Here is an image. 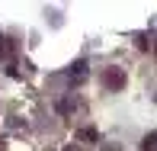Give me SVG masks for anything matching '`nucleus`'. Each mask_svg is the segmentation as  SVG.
Wrapping results in <instances>:
<instances>
[{
	"instance_id": "f257e3e1",
	"label": "nucleus",
	"mask_w": 157,
	"mask_h": 151,
	"mask_svg": "<svg viewBox=\"0 0 157 151\" xmlns=\"http://www.w3.org/2000/svg\"><path fill=\"white\" fill-rule=\"evenodd\" d=\"M103 84H106L109 90H122V87H125V71H122V68H106V71H103Z\"/></svg>"
},
{
	"instance_id": "f03ea898",
	"label": "nucleus",
	"mask_w": 157,
	"mask_h": 151,
	"mask_svg": "<svg viewBox=\"0 0 157 151\" xmlns=\"http://www.w3.org/2000/svg\"><path fill=\"white\" fill-rule=\"evenodd\" d=\"M67 74H71V77H77V81H83V77H87V61H74Z\"/></svg>"
},
{
	"instance_id": "7ed1b4c3",
	"label": "nucleus",
	"mask_w": 157,
	"mask_h": 151,
	"mask_svg": "<svg viewBox=\"0 0 157 151\" xmlns=\"http://www.w3.org/2000/svg\"><path fill=\"white\" fill-rule=\"evenodd\" d=\"M77 135H80L83 141H96V138H99V132H96L93 125H83V129H80V132H77Z\"/></svg>"
},
{
	"instance_id": "20e7f679",
	"label": "nucleus",
	"mask_w": 157,
	"mask_h": 151,
	"mask_svg": "<svg viewBox=\"0 0 157 151\" xmlns=\"http://www.w3.org/2000/svg\"><path fill=\"white\" fill-rule=\"evenodd\" d=\"M144 151H157V132L144 135Z\"/></svg>"
},
{
	"instance_id": "39448f33",
	"label": "nucleus",
	"mask_w": 157,
	"mask_h": 151,
	"mask_svg": "<svg viewBox=\"0 0 157 151\" xmlns=\"http://www.w3.org/2000/svg\"><path fill=\"white\" fill-rule=\"evenodd\" d=\"M71 109H74V103H71V100H61V103H58V113H71Z\"/></svg>"
},
{
	"instance_id": "423d86ee",
	"label": "nucleus",
	"mask_w": 157,
	"mask_h": 151,
	"mask_svg": "<svg viewBox=\"0 0 157 151\" xmlns=\"http://www.w3.org/2000/svg\"><path fill=\"white\" fill-rule=\"evenodd\" d=\"M64 151H80V148H74V145H67V148H64Z\"/></svg>"
},
{
	"instance_id": "0eeeda50",
	"label": "nucleus",
	"mask_w": 157,
	"mask_h": 151,
	"mask_svg": "<svg viewBox=\"0 0 157 151\" xmlns=\"http://www.w3.org/2000/svg\"><path fill=\"white\" fill-rule=\"evenodd\" d=\"M0 148H3V141H0Z\"/></svg>"
}]
</instances>
